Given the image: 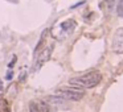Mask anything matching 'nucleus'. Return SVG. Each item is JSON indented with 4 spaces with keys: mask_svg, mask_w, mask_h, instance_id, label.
I'll list each match as a JSON object with an SVG mask.
<instances>
[{
    "mask_svg": "<svg viewBox=\"0 0 123 112\" xmlns=\"http://www.w3.org/2000/svg\"><path fill=\"white\" fill-rule=\"evenodd\" d=\"M16 62H17V57H16V55H13V57H12V61L8 63V69H12V67L16 65Z\"/></svg>",
    "mask_w": 123,
    "mask_h": 112,
    "instance_id": "nucleus-12",
    "label": "nucleus"
},
{
    "mask_svg": "<svg viewBox=\"0 0 123 112\" xmlns=\"http://www.w3.org/2000/svg\"><path fill=\"white\" fill-rule=\"evenodd\" d=\"M112 50L118 54H123V28L115 30L112 38Z\"/></svg>",
    "mask_w": 123,
    "mask_h": 112,
    "instance_id": "nucleus-6",
    "label": "nucleus"
},
{
    "mask_svg": "<svg viewBox=\"0 0 123 112\" xmlns=\"http://www.w3.org/2000/svg\"><path fill=\"white\" fill-rule=\"evenodd\" d=\"M75 28V21L74 20H66L64 23H61L60 25V29L65 33V34H69V33H72Z\"/></svg>",
    "mask_w": 123,
    "mask_h": 112,
    "instance_id": "nucleus-8",
    "label": "nucleus"
},
{
    "mask_svg": "<svg viewBox=\"0 0 123 112\" xmlns=\"http://www.w3.org/2000/svg\"><path fill=\"white\" fill-rule=\"evenodd\" d=\"M44 100L52 107V109H69V100L61 98L58 95H48L44 98Z\"/></svg>",
    "mask_w": 123,
    "mask_h": 112,
    "instance_id": "nucleus-4",
    "label": "nucleus"
},
{
    "mask_svg": "<svg viewBox=\"0 0 123 112\" xmlns=\"http://www.w3.org/2000/svg\"><path fill=\"white\" fill-rule=\"evenodd\" d=\"M56 95L61 96V98L66 99V100H73V102H78L85 96V92L83 90H80L77 87H68V86H64L60 87V88L56 90Z\"/></svg>",
    "mask_w": 123,
    "mask_h": 112,
    "instance_id": "nucleus-2",
    "label": "nucleus"
},
{
    "mask_svg": "<svg viewBox=\"0 0 123 112\" xmlns=\"http://www.w3.org/2000/svg\"><path fill=\"white\" fill-rule=\"evenodd\" d=\"M4 103H5L4 98H0V112L3 111V108H4V107H3V104H4Z\"/></svg>",
    "mask_w": 123,
    "mask_h": 112,
    "instance_id": "nucleus-14",
    "label": "nucleus"
},
{
    "mask_svg": "<svg viewBox=\"0 0 123 112\" xmlns=\"http://www.w3.org/2000/svg\"><path fill=\"white\" fill-rule=\"evenodd\" d=\"M117 15L119 17H123V0H119V3L117 4Z\"/></svg>",
    "mask_w": 123,
    "mask_h": 112,
    "instance_id": "nucleus-10",
    "label": "nucleus"
},
{
    "mask_svg": "<svg viewBox=\"0 0 123 112\" xmlns=\"http://www.w3.org/2000/svg\"><path fill=\"white\" fill-rule=\"evenodd\" d=\"M54 49V45H49V46H45L43 50L37 54V57L34 58V63H33V71H38L41 67L45 65L46 62L49 61L52 55V52Z\"/></svg>",
    "mask_w": 123,
    "mask_h": 112,
    "instance_id": "nucleus-3",
    "label": "nucleus"
},
{
    "mask_svg": "<svg viewBox=\"0 0 123 112\" xmlns=\"http://www.w3.org/2000/svg\"><path fill=\"white\" fill-rule=\"evenodd\" d=\"M12 77H13V74H12V71L9 70V71L7 73V75H5V79H7V81H11V79H12Z\"/></svg>",
    "mask_w": 123,
    "mask_h": 112,
    "instance_id": "nucleus-13",
    "label": "nucleus"
},
{
    "mask_svg": "<svg viewBox=\"0 0 123 112\" xmlns=\"http://www.w3.org/2000/svg\"><path fill=\"white\" fill-rule=\"evenodd\" d=\"M29 112H52V107L44 99H33L28 104Z\"/></svg>",
    "mask_w": 123,
    "mask_h": 112,
    "instance_id": "nucleus-5",
    "label": "nucleus"
},
{
    "mask_svg": "<svg viewBox=\"0 0 123 112\" xmlns=\"http://www.w3.org/2000/svg\"><path fill=\"white\" fill-rule=\"evenodd\" d=\"M27 71H21L20 73V77H19V82H20V83H23L24 81H27Z\"/></svg>",
    "mask_w": 123,
    "mask_h": 112,
    "instance_id": "nucleus-11",
    "label": "nucleus"
},
{
    "mask_svg": "<svg viewBox=\"0 0 123 112\" xmlns=\"http://www.w3.org/2000/svg\"><path fill=\"white\" fill-rule=\"evenodd\" d=\"M48 33H49V29H45V30L43 32V34H41V37H40V40H38L37 45H36V48H34V52H33L34 58L37 57L38 53H40L44 48H45V41H46V36H48Z\"/></svg>",
    "mask_w": 123,
    "mask_h": 112,
    "instance_id": "nucleus-7",
    "label": "nucleus"
},
{
    "mask_svg": "<svg viewBox=\"0 0 123 112\" xmlns=\"http://www.w3.org/2000/svg\"><path fill=\"white\" fill-rule=\"evenodd\" d=\"M101 7L106 12H111V9L115 7V0H105V1L101 4Z\"/></svg>",
    "mask_w": 123,
    "mask_h": 112,
    "instance_id": "nucleus-9",
    "label": "nucleus"
},
{
    "mask_svg": "<svg viewBox=\"0 0 123 112\" xmlns=\"http://www.w3.org/2000/svg\"><path fill=\"white\" fill-rule=\"evenodd\" d=\"M102 81V74L98 71H90L80 77H74L69 79V84L73 87H77L80 90L83 88H94L95 86L101 83Z\"/></svg>",
    "mask_w": 123,
    "mask_h": 112,
    "instance_id": "nucleus-1",
    "label": "nucleus"
}]
</instances>
